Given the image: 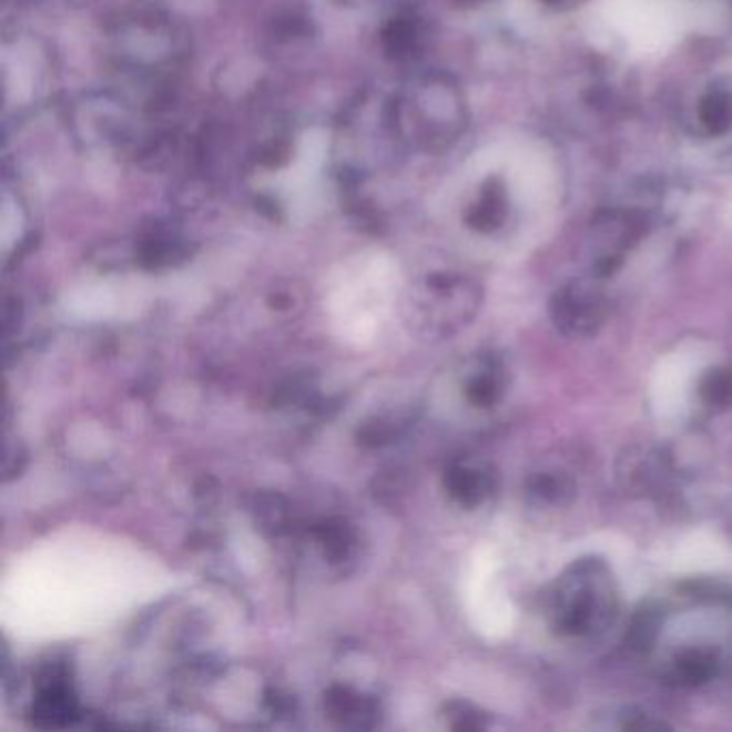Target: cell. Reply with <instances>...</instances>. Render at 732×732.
Returning a JSON list of instances; mask_svg holds the SVG:
<instances>
[{"mask_svg":"<svg viewBox=\"0 0 732 732\" xmlns=\"http://www.w3.org/2000/svg\"><path fill=\"white\" fill-rule=\"evenodd\" d=\"M619 617V587L610 566L582 557L567 566L546 593V619L563 640H591L608 632Z\"/></svg>","mask_w":732,"mask_h":732,"instance_id":"cell-1","label":"cell"},{"mask_svg":"<svg viewBox=\"0 0 732 732\" xmlns=\"http://www.w3.org/2000/svg\"><path fill=\"white\" fill-rule=\"evenodd\" d=\"M114 57L123 67L153 71L179 63L190 50V33L157 4L123 11L110 27Z\"/></svg>","mask_w":732,"mask_h":732,"instance_id":"cell-2","label":"cell"},{"mask_svg":"<svg viewBox=\"0 0 732 732\" xmlns=\"http://www.w3.org/2000/svg\"><path fill=\"white\" fill-rule=\"evenodd\" d=\"M550 316L566 337H593L608 316V301L593 282H569L550 301Z\"/></svg>","mask_w":732,"mask_h":732,"instance_id":"cell-3","label":"cell"},{"mask_svg":"<svg viewBox=\"0 0 732 732\" xmlns=\"http://www.w3.org/2000/svg\"><path fill=\"white\" fill-rule=\"evenodd\" d=\"M73 128L78 138L89 144H125L132 138L125 105L108 95L78 105Z\"/></svg>","mask_w":732,"mask_h":732,"instance_id":"cell-4","label":"cell"},{"mask_svg":"<svg viewBox=\"0 0 732 732\" xmlns=\"http://www.w3.org/2000/svg\"><path fill=\"white\" fill-rule=\"evenodd\" d=\"M722 668V651L711 644H690L677 651L662 670V679L674 688H700L713 681Z\"/></svg>","mask_w":732,"mask_h":732,"instance_id":"cell-5","label":"cell"},{"mask_svg":"<svg viewBox=\"0 0 732 732\" xmlns=\"http://www.w3.org/2000/svg\"><path fill=\"white\" fill-rule=\"evenodd\" d=\"M507 389V366L497 353L477 357L475 367L466 378L465 394L470 404L479 408H492L499 404Z\"/></svg>","mask_w":732,"mask_h":732,"instance_id":"cell-6","label":"cell"},{"mask_svg":"<svg viewBox=\"0 0 732 732\" xmlns=\"http://www.w3.org/2000/svg\"><path fill=\"white\" fill-rule=\"evenodd\" d=\"M445 486L449 495L465 507H477L492 497L495 475L477 465H454L447 470Z\"/></svg>","mask_w":732,"mask_h":732,"instance_id":"cell-7","label":"cell"},{"mask_svg":"<svg viewBox=\"0 0 732 732\" xmlns=\"http://www.w3.org/2000/svg\"><path fill=\"white\" fill-rule=\"evenodd\" d=\"M576 495V481L566 470H539L527 481V497L537 507H563Z\"/></svg>","mask_w":732,"mask_h":732,"instance_id":"cell-8","label":"cell"},{"mask_svg":"<svg viewBox=\"0 0 732 732\" xmlns=\"http://www.w3.org/2000/svg\"><path fill=\"white\" fill-rule=\"evenodd\" d=\"M185 256H187L185 243L166 233L149 234L140 245V263L149 268L176 265Z\"/></svg>","mask_w":732,"mask_h":732,"instance_id":"cell-9","label":"cell"},{"mask_svg":"<svg viewBox=\"0 0 732 732\" xmlns=\"http://www.w3.org/2000/svg\"><path fill=\"white\" fill-rule=\"evenodd\" d=\"M599 729H614V731H665L670 724L664 722L658 713L642 709V706H614L608 711V722L599 724Z\"/></svg>","mask_w":732,"mask_h":732,"instance_id":"cell-10","label":"cell"},{"mask_svg":"<svg viewBox=\"0 0 732 732\" xmlns=\"http://www.w3.org/2000/svg\"><path fill=\"white\" fill-rule=\"evenodd\" d=\"M699 398L711 410H726L732 404V369L709 367L699 380Z\"/></svg>","mask_w":732,"mask_h":732,"instance_id":"cell-11","label":"cell"},{"mask_svg":"<svg viewBox=\"0 0 732 732\" xmlns=\"http://www.w3.org/2000/svg\"><path fill=\"white\" fill-rule=\"evenodd\" d=\"M505 215V209H502V194H500L499 187H488L479 202L470 209L468 213V224L477 231H492L497 228Z\"/></svg>","mask_w":732,"mask_h":732,"instance_id":"cell-12","label":"cell"},{"mask_svg":"<svg viewBox=\"0 0 732 732\" xmlns=\"http://www.w3.org/2000/svg\"><path fill=\"white\" fill-rule=\"evenodd\" d=\"M273 33L279 34L277 39H295L312 34V18L301 9L284 11L273 20Z\"/></svg>","mask_w":732,"mask_h":732,"instance_id":"cell-13","label":"cell"},{"mask_svg":"<svg viewBox=\"0 0 732 732\" xmlns=\"http://www.w3.org/2000/svg\"><path fill=\"white\" fill-rule=\"evenodd\" d=\"M415 37H417V31H415V24L406 22L404 18H398L394 20L387 31H385V45L392 54L396 57H401L406 50L413 48L415 43Z\"/></svg>","mask_w":732,"mask_h":732,"instance_id":"cell-14","label":"cell"},{"mask_svg":"<svg viewBox=\"0 0 732 732\" xmlns=\"http://www.w3.org/2000/svg\"><path fill=\"white\" fill-rule=\"evenodd\" d=\"M731 112V101L722 98V95H711L709 100L704 101V105H702V119L715 132L729 128Z\"/></svg>","mask_w":732,"mask_h":732,"instance_id":"cell-15","label":"cell"},{"mask_svg":"<svg viewBox=\"0 0 732 732\" xmlns=\"http://www.w3.org/2000/svg\"><path fill=\"white\" fill-rule=\"evenodd\" d=\"M449 718L454 720V729L479 731V729L488 726V715L466 702H454L449 706Z\"/></svg>","mask_w":732,"mask_h":732,"instance_id":"cell-16","label":"cell"}]
</instances>
